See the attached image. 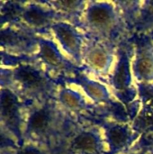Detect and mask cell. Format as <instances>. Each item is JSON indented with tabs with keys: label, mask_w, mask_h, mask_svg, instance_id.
Wrapping results in <instances>:
<instances>
[{
	"label": "cell",
	"mask_w": 153,
	"mask_h": 154,
	"mask_svg": "<svg viewBox=\"0 0 153 154\" xmlns=\"http://www.w3.org/2000/svg\"><path fill=\"white\" fill-rule=\"evenodd\" d=\"M71 115L59 105L56 98L26 103L23 141L60 154L66 139L71 133Z\"/></svg>",
	"instance_id": "6da1fadb"
},
{
	"label": "cell",
	"mask_w": 153,
	"mask_h": 154,
	"mask_svg": "<svg viewBox=\"0 0 153 154\" xmlns=\"http://www.w3.org/2000/svg\"><path fill=\"white\" fill-rule=\"evenodd\" d=\"M1 86L13 89L25 103L56 98L60 87L34 57H14L1 52Z\"/></svg>",
	"instance_id": "7a4b0ae2"
},
{
	"label": "cell",
	"mask_w": 153,
	"mask_h": 154,
	"mask_svg": "<svg viewBox=\"0 0 153 154\" xmlns=\"http://www.w3.org/2000/svg\"><path fill=\"white\" fill-rule=\"evenodd\" d=\"M124 14L118 2L87 1L78 28L87 38L115 40L124 26Z\"/></svg>",
	"instance_id": "3957f363"
},
{
	"label": "cell",
	"mask_w": 153,
	"mask_h": 154,
	"mask_svg": "<svg viewBox=\"0 0 153 154\" xmlns=\"http://www.w3.org/2000/svg\"><path fill=\"white\" fill-rule=\"evenodd\" d=\"M26 103L10 88L1 86L0 89V125L1 139L5 143L23 144V128Z\"/></svg>",
	"instance_id": "277c9868"
},
{
	"label": "cell",
	"mask_w": 153,
	"mask_h": 154,
	"mask_svg": "<svg viewBox=\"0 0 153 154\" xmlns=\"http://www.w3.org/2000/svg\"><path fill=\"white\" fill-rule=\"evenodd\" d=\"M33 57L55 80L60 78L68 80L78 72L84 71L62 51L59 44L50 35L38 36V49Z\"/></svg>",
	"instance_id": "5b68a950"
},
{
	"label": "cell",
	"mask_w": 153,
	"mask_h": 154,
	"mask_svg": "<svg viewBox=\"0 0 153 154\" xmlns=\"http://www.w3.org/2000/svg\"><path fill=\"white\" fill-rule=\"evenodd\" d=\"M115 42L85 38L82 52V67L84 71L96 77L110 76L117 58Z\"/></svg>",
	"instance_id": "8992f818"
},
{
	"label": "cell",
	"mask_w": 153,
	"mask_h": 154,
	"mask_svg": "<svg viewBox=\"0 0 153 154\" xmlns=\"http://www.w3.org/2000/svg\"><path fill=\"white\" fill-rule=\"evenodd\" d=\"M108 78L109 86L116 98L125 103L133 101L138 89L133 86L132 59L126 49H118L116 61Z\"/></svg>",
	"instance_id": "52a82bcc"
},
{
	"label": "cell",
	"mask_w": 153,
	"mask_h": 154,
	"mask_svg": "<svg viewBox=\"0 0 153 154\" xmlns=\"http://www.w3.org/2000/svg\"><path fill=\"white\" fill-rule=\"evenodd\" d=\"M1 52L14 57H32L38 49V35L17 24H4L0 30Z\"/></svg>",
	"instance_id": "ba28073f"
},
{
	"label": "cell",
	"mask_w": 153,
	"mask_h": 154,
	"mask_svg": "<svg viewBox=\"0 0 153 154\" xmlns=\"http://www.w3.org/2000/svg\"><path fill=\"white\" fill-rule=\"evenodd\" d=\"M60 154H107L102 128H75L66 139Z\"/></svg>",
	"instance_id": "9c48e42d"
},
{
	"label": "cell",
	"mask_w": 153,
	"mask_h": 154,
	"mask_svg": "<svg viewBox=\"0 0 153 154\" xmlns=\"http://www.w3.org/2000/svg\"><path fill=\"white\" fill-rule=\"evenodd\" d=\"M103 131L107 154H124L136 146L141 134L133 130L131 124L117 121H104Z\"/></svg>",
	"instance_id": "30bf717a"
},
{
	"label": "cell",
	"mask_w": 153,
	"mask_h": 154,
	"mask_svg": "<svg viewBox=\"0 0 153 154\" xmlns=\"http://www.w3.org/2000/svg\"><path fill=\"white\" fill-rule=\"evenodd\" d=\"M51 35L62 51L79 68L82 67V52L86 36L75 25L62 21L52 25Z\"/></svg>",
	"instance_id": "8fae6325"
},
{
	"label": "cell",
	"mask_w": 153,
	"mask_h": 154,
	"mask_svg": "<svg viewBox=\"0 0 153 154\" xmlns=\"http://www.w3.org/2000/svg\"><path fill=\"white\" fill-rule=\"evenodd\" d=\"M132 69L137 84H153V39L138 43L132 59Z\"/></svg>",
	"instance_id": "7c38bea8"
},
{
	"label": "cell",
	"mask_w": 153,
	"mask_h": 154,
	"mask_svg": "<svg viewBox=\"0 0 153 154\" xmlns=\"http://www.w3.org/2000/svg\"><path fill=\"white\" fill-rule=\"evenodd\" d=\"M66 81L79 87L82 93L93 105H111L114 103L110 89L102 82L88 77L83 71L78 72Z\"/></svg>",
	"instance_id": "4fadbf2b"
},
{
	"label": "cell",
	"mask_w": 153,
	"mask_h": 154,
	"mask_svg": "<svg viewBox=\"0 0 153 154\" xmlns=\"http://www.w3.org/2000/svg\"><path fill=\"white\" fill-rule=\"evenodd\" d=\"M56 100L59 105L71 116L89 111L92 107V103L81 91L69 86L61 85L59 88Z\"/></svg>",
	"instance_id": "5bb4252c"
},
{
	"label": "cell",
	"mask_w": 153,
	"mask_h": 154,
	"mask_svg": "<svg viewBox=\"0 0 153 154\" xmlns=\"http://www.w3.org/2000/svg\"><path fill=\"white\" fill-rule=\"evenodd\" d=\"M46 2L65 22L77 27L87 5V1L83 0H46Z\"/></svg>",
	"instance_id": "9a60e30c"
},
{
	"label": "cell",
	"mask_w": 153,
	"mask_h": 154,
	"mask_svg": "<svg viewBox=\"0 0 153 154\" xmlns=\"http://www.w3.org/2000/svg\"><path fill=\"white\" fill-rule=\"evenodd\" d=\"M131 125L141 135L153 134V106L142 105L136 112Z\"/></svg>",
	"instance_id": "2e32d148"
},
{
	"label": "cell",
	"mask_w": 153,
	"mask_h": 154,
	"mask_svg": "<svg viewBox=\"0 0 153 154\" xmlns=\"http://www.w3.org/2000/svg\"><path fill=\"white\" fill-rule=\"evenodd\" d=\"M1 154H57L51 150L32 143H23L22 145H1Z\"/></svg>",
	"instance_id": "e0dca14e"
},
{
	"label": "cell",
	"mask_w": 153,
	"mask_h": 154,
	"mask_svg": "<svg viewBox=\"0 0 153 154\" xmlns=\"http://www.w3.org/2000/svg\"><path fill=\"white\" fill-rule=\"evenodd\" d=\"M138 94L142 99V105L153 106V84H138Z\"/></svg>",
	"instance_id": "ac0fdd59"
},
{
	"label": "cell",
	"mask_w": 153,
	"mask_h": 154,
	"mask_svg": "<svg viewBox=\"0 0 153 154\" xmlns=\"http://www.w3.org/2000/svg\"><path fill=\"white\" fill-rule=\"evenodd\" d=\"M124 154H153V145L144 147H133L132 150Z\"/></svg>",
	"instance_id": "d6986e66"
}]
</instances>
